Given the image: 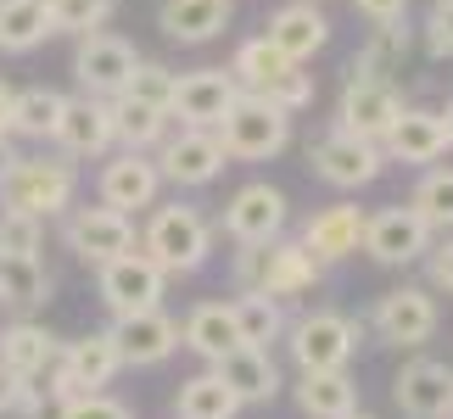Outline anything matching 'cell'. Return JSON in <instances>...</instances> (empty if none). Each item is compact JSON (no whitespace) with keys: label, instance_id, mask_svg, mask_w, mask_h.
Segmentation results:
<instances>
[{"label":"cell","instance_id":"cell-13","mask_svg":"<svg viewBox=\"0 0 453 419\" xmlns=\"http://www.w3.org/2000/svg\"><path fill=\"white\" fill-rule=\"evenodd\" d=\"M151 156H157V168H163V185H180V190H202L230 168V156H224L213 129H185V124L168 129V140Z\"/></svg>","mask_w":453,"mask_h":419},{"label":"cell","instance_id":"cell-22","mask_svg":"<svg viewBox=\"0 0 453 419\" xmlns=\"http://www.w3.org/2000/svg\"><path fill=\"white\" fill-rule=\"evenodd\" d=\"M364 224H370V213H364V207L336 202V207H319V213L303 224L297 240L330 269V263H347L353 252H364Z\"/></svg>","mask_w":453,"mask_h":419},{"label":"cell","instance_id":"cell-15","mask_svg":"<svg viewBox=\"0 0 453 419\" xmlns=\"http://www.w3.org/2000/svg\"><path fill=\"white\" fill-rule=\"evenodd\" d=\"M370 330H375V341L414 353V347H426L431 336H437V302H431L426 286H397V291H387L375 302Z\"/></svg>","mask_w":453,"mask_h":419},{"label":"cell","instance_id":"cell-32","mask_svg":"<svg viewBox=\"0 0 453 419\" xmlns=\"http://www.w3.org/2000/svg\"><path fill=\"white\" fill-rule=\"evenodd\" d=\"M230 308H235V324H241V341L247 347H269L274 341H286V302L280 296H264V291H235L230 296Z\"/></svg>","mask_w":453,"mask_h":419},{"label":"cell","instance_id":"cell-11","mask_svg":"<svg viewBox=\"0 0 453 419\" xmlns=\"http://www.w3.org/2000/svg\"><path fill=\"white\" fill-rule=\"evenodd\" d=\"M431 240H437V230H431V224L414 213L409 202L380 207V213H370V224H364V252H370L380 269L420 263V257L431 252Z\"/></svg>","mask_w":453,"mask_h":419},{"label":"cell","instance_id":"cell-42","mask_svg":"<svg viewBox=\"0 0 453 419\" xmlns=\"http://www.w3.org/2000/svg\"><path fill=\"white\" fill-rule=\"evenodd\" d=\"M57 419H134V408L118 403V397H107V392H84V397H73V403H62Z\"/></svg>","mask_w":453,"mask_h":419},{"label":"cell","instance_id":"cell-39","mask_svg":"<svg viewBox=\"0 0 453 419\" xmlns=\"http://www.w3.org/2000/svg\"><path fill=\"white\" fill-rule=\"evenodd\" d=\"M40 247H45V218L0 207V257H40Z\"/></svg>","mask_w":453,"mask_h":419},{"label":"cell","instance_id":"cell-6","mask_svg":"<svg viewBox=\"0 0 453 419\" xmlns=\"http://www.w3.org/2000/svg\"><path fill=\"white\" fill-rule=\"evenodd\" d=\"M364 341V324L336 308H313L286 324V353L297 369H347Z\"/></svg>","mask_w":453,"mask_h":419},{"label":"cell","instance_id":"cell-3","mask_svg":"<svg viewBox=\"0 0 453 419\" xmlns=\"http://www.w3.org/2000/svg\"><path fill=\"white\" fill-rule=\"evenodd\" d=\"M325 263L313 257L303 240H269V247H241L235 252V291H264L280 296V302H297L319 286Z\"/></svg>","mask_w":453,"mask_h":419},{"label":"cell","instance_id":"cell-49","mask_svg":"<svg viewBox=\"0 0 453 419\" xmlns=\"http://www.w3.org/2000/svg\"><path fill=\"white\" fill-rule=\"evenodd\" d=\"M442 129H448V146H453V101L442 107Z\"/></svg>","mask_w":453,"mask_h":419},{"label":"cell","instance_id":"cell-18","mask_svg":"<svg viewBox=\"0 0 453 419\" xmlns=\"http://www.w3.org/2000/svg\"><path fill=\"white\" fill-rule=\"evenodd\" d=\"M403 112V95H397L392 79H358L347 73L342 101H336V129H353L364 140H387V129Z\"/></svg>","mask_w":453,"mask_h":419},{"label":"cell","instance_id":"cell-1","mask_svg":"<svg viewBox=\"0 0 453 419\" xmlns=\"http://www.w3.org/2000/svg\"><path fill=\"white\" fill-rule=\"evenodd\" d=\"M79 196V163L67 151H17L0 173V207L34 218H62Z\"/></svg>","mask_w":453,"mask_h":419},{"label":"cell","instance_id":"cell-12","mask_svg":"<svg viewBox=\"0 0 453 419\" xmlns=\"http://www.w3.org/2000/svg\"><path fill=\"white\" fill-rule=\"evenodd\" d=\"M96 291H101V302H107L112 319H124V313L163 308L168 274L157 269L141 247H134V252H124V257H112V263H101V269H96Z\"/></svg>","mask_w":453,"mask_h":419},{"label":"cell","instance_id":"cell-34","mask_svg":"<svg viewBox=\"0 0 453 419\" xmlns=\"http://www.w3.org/2000/svg\"><path fill=\"white\" fill-rule=\"evenodd\" d=\"M50 34L57 28H50L45 0H0V50H6V57H28Z\"/></svg>","mask_w":453,"mask_h":419},{"label":"cell","instance_id":"cell-48","mask_svg":"<svg viewBox=\"0 0 453 419\" xmlns=\"http://www.w3.org/2000/svg\"><path fill=\"white\" fill-rule=\"evenodd\" d=\"M17 156V146H12V134H0V173H6V163Z\"/></svg>","mask_w":453,"mask_h":419},{"label":"cell","instance_id":"cell-25","mask_svg":"<svg viewBox=\"0 0 453 419\" xmlns=\"http://www.w3.org/2000/svg\"><path fill=\"white\" fill-rule=\"evenodd\" d=\"M180 341L207 363V369H213L219 358H230L235 347H247V341H241V324H235V308L230 302H196V308L185 313V324H180Z\"/></svg>","mask_w":453,"mask_h":419},{"label":"cell","instance_id":"cell-43","mask_svg":"<svg viewBox=\"0 0 453 419\" xmlns=\"http://www.w3.org/2000/svg\"><path fill=\"white\" fill-rule=\"evenodd\" d=\"M426 50L437 62H453V0H431V11H426Z\"/></svg>","mask_w":453,"mask_h":419},{"label":"cell","instance_id":"cell-19","mask_svg":"<svg viewBox=\"0 0 453 419\" xmlns=\"http://www.w3.org/2000/svg\"><path fill=\"white\" fill-rule=\"evenodd\" d=\"M57 151H67L73 163H101L107 151H118V134H112V101L101 95H67L62 107V124H57Z\"/></svg>","mask_w":453,"mask_h":419},{"label":"cell","instance_id":"cell-16","mask_svg":"<svg viewBox=\"0 0 453 419\" xmlns=\"http://www.w3.org/2000/svg\"><path fill=\"white\" fill-rule=\"evenodd\" d=\"M241 84L230 67H196V73H180L173 84V101H168V118L185 129H219L224 112L235 107Z\"/></svg>","mask_w":453,"mask_h":419},{"label":"cell","instance_id":"cell-37","mask_svg":"<svg viewBox=\"0 0 453 419\" xmlns=\"http://www.w3.org/2000/svg\"><path fill=\"white\" fill-rule=\"evenodd\" d=\"M409 207L437 235H453V168H426L420 185H414V196H409Z\"/></svg>","mask_w":453,"mask_h":419},{"label":"cell","instance_id":"cell-14","mask_svg":"<svg viewBox=\"0 0 453 419\" xmlns=\"http://www.w3.org/2000/svg\"><path fill=\"white\" fill-rule=\"evenodd\" d=\"M96 196L118 207V213H146V207H157V196H163V168H157L151 151H107V163H101L96 173Z\"/></svg>","mask_w":453,"mask_h":419},{"label":"cell","instance_id":"cell-4","mask_svg":"<svg viewBox=\"0 0 453 419\" xmlns=\"http://www.w3.org/2000/svg\"><path fill=\"white\" fill-rule=\"evenodd\" d=\"M213 134H219L230 163H269V156H280L291 146V112H280L274 101L252 95V90H241Z\"/></svg>","mask_w":453,"mask_h":419},{"label":"cell","instance_id":"cell-10","mask_svg":"<svg viewBox=\"0 0 453 419\" xmlns=\"http://www.w3.org/2000/svg\"><path fill=\"white\" fill-rule=\"evenodd\" d=\"M134 67H141V50H134L124 34H107V28L79 34L73 79H79V90H84V95H101V101L124 95V90H129V79H134Z\"/></svg>","mask_w":453,"mask_h":419},{"label":"cell","instance_id":"cell-30","mask_svg":"<svg viewBox=\"0 0 453 419\" xmlns=\"http://www.w3.org/2000/svg\"><path fill=\"white\" fill-rule=\"evenodd\" d=\"M168 129H173V118L163 107H146L134 95H112V134L124 151H157L168 140Z\"/></svg>","mask_w":453,"mask_h":419},{"label":"cell","instance_id":"cell-21","mask_svg":"<svg viewBox=\"0 0 453 419\" xmlns=\"http://www.w3.org/2000/svg\"><path fill=\"white\" fill-rule=\"evenodd\" d=\"M264 40L274 50H286L291 62H313L330 45V17L319 11V0H286V6L269 11Z\"/></svg>","mask_w":453,"mask_h":419},{"label":"cell","instance_id":"cell-5","mask_svg":"<svg viewBox=\"0 0 453 419\" xmlns=\"http://www.w3.org/2000/svg\"><path fill=\"white\" fill-rule=\"evenodd\" d=\"M118 369H124V358H118L112 330H90V336H79V341H62V353L45 375V397L62 408L84 392H107Z\"/></svg>","mask_w":453,"mask_h":419},{"label":"cell","instance_id":"cell-31","mask_svg":"<svg viewBox=\"0 0 453 419\" xmlns=\"http://www.w3.org/2000/svg\"><path fill=\"white\" fill-rule=\"evenodd\" d=\"M62 107H67L62 90H50V84H28V90L12 95V129L6 134H17V140H57Z\"/></svg>","mask_w":453,"mask_h":419},{"label":"cell","instance_id":"cell-17","mask_svg":"<svg viewBox=\"0 0 453 419\" xmlns=\"http://www.w3.org/2000/svg\"><path fill=\"white\" fill-rule=\"evenodd\" d=\"M112 341H118V358H124V369H157V363H168L180 353V319H168L163 308H146V313H124V319H112Z\"/></svg>","mask_w":453,"mask_h":419},{"label":"cell","instance_id":"cell-35","mask_svg":"<svg viewBox=\"0 0 453 419\" xmlns=\"http://www.w3.org/2000/svg\"><path fill=\"white\" fill-rule=\"evenodd\" d=\"M291 67H297V62H291L286 50H274V45L264 40V34L241 40V45H235V57H230L235 84H241V90H252V95H264V90H269V84L280 79V73H291Z\"/></svg>","mask_w":453,"mask_h":419},{"label":"cell","instance_id":"cell-8","mask_svg":"<svg viewBox=\"0 0 453 419\" xmlns=\"http://www.w3.org/2000/svg\"><path fill=\"white\" fill-rule=\"evenodd\" d=\"M62 247L79 257V263H112V257H124L141 247V230H134L129 213H118V207L96 202V207H67L62 213Z\"/></svg>","mask_w":453,"mask_h":419},{"label":"cell","instance_id":"cell-29","mask_svg":"<svg viewBox=\"0 0 453 419\" xmlns=\"http://www.w3.org/2000/svg\"><path fill=\"white\" fill-rule=\"evenodd\" d=\"M409 50H414L409 17H403V23H375L370 40L358 45V57H353V67H347V73H358V79H392V73H403Z\"/></svg>","mask_w":453,"mask_h":419},{"label":"cell","instance_id":"cell-46","mask_svg":"<svg viewBox=\"0 0 453 419\" xmlns=\"http://www.w3.org/2000/svg\"><path fill=\"white\" fill-rule=\"evenodd\" d=\"M17 392H23V375H12L6 363H0V419L17 414Z\"/></svg>","mask_w":453,"mask_h":419},{"label":"cell","instance_id":"cell-2","mask_svg":"<svg viewBox=\"0 0 453 419\" xmlns=\"http://www.w3.org/2000/svg\"><path fill=\"white\" fill-rule=\"evenodd\" d=\"M213 240H219V230H213V218H207L202 207H190V202H157L151 218H146V230H141V252L168 279H180V274L207 269Z\"/></svg>","mask_w":453,"mask_h":419},{"label":"cell","instance_id":"cell-50","mask_svg":"<svg viewBox=\"0 0 453 419\" xmlns=\"http://www.w3.org/2000/svg\"><path fill=\"white\" fill-rule=\"evenodd\" d=\"M342 419H370V414H358V408H353V414H342Z\"/></svg>","mask_w":453,"mask_h":419},{"label":"cell","instance_id":"cell-20","mask_svg":"<svg viewBox=\"0 0 453 419\" xmlns=\"http://www.w3.org/2000/svg\"><path fill=\"white\" fill-rule=\"evenodd\" d=\"M392 403L403 408V419H453V363L409 358L392 380Z\"/></svg>","mask_w":453,"mask_h":419},{"label":"cell","instance_id":"cell-41","mask_svg":"<svg viewBox=\"0 0 453 419\" xmlns=\"http://www.w3.org/2000/svg\"><path fill=\"white\" fill-rule=\"evenodd\" d=\"M264 101H274V107H280V112H291V118H297V112H308V107H313V73H303V62H297L291 73H280V79L269 84V90H264Z\"/></svg>","mask_w":453,"mask_h":419},{"label":"cell","instance_id":"cell-27","mask_svg":"<svg viewBox=\"0 0 453 419\" xmlns=\"http://www.w3.org/2000/svg\"><path fill=\"white\" fill-rule=\"evenodd\" d=\"M57 353H62V341L34 319H17V324L0 330V363H6L12 375H23V380H45Z\"/></svg>","mask_w":453,"mask_h":419},{"label":"cell","instance_id":"cell-9","mask_svg":"<svg viewBox=\"0 0 453 419\" xmlns=\"http://www.w3.org/2000/svg\"><path fill=\"white\" fill-rule=\"evenodd\" d=\"M224 235L235 240V247H269V240H280L286 235V224H291V202H286V190L280 185H269V179H252V185H241L230 202H224Z\"/></svg>","mask_w":453,"mask_h":419},{"label":"cell","instance_id":"cell-26","mask_svg":"<svg viewBox=\"0 0 453 419\" xmlns=\"http://www.w3.org/2000/svg\"><path fill=\"white\" fill-rule=\"evenodd\" d=\"M213 369L224 375V386H230L241 397V408H252V403H274L280 397V369H274V358L264 353V347H235L230 358H219Z\"/></svg>","mask_w":453,"mask_h":419},{"label":"cell","instance_id":"cell-7","mask_svg":"<svg viewBox=\"0 0 453 419\" xmlns=\"http://www.w3.org/2000/svg\"><path fill=\"white\" fill-rule=\"evenodd\" d=\"M308 168H313V179H325L330 190H364L387 173V151H380V140H364L353 129L330 124L319 140H308Z\"/></svg>","mask_w":453,"mask_h":419},{"label":"cell","instance_id":"cell-36","mask_svg":"<svg viewBox=\"0 0 453 419\" xmlns=\"http://www.w3.org/2000/svg\"><path fill=\"white\" fill-rule=\"evenodd\" d=\"M50 302V274L40 257H0V308H45Z\"/></svg>","mask_w":453,"mask_h":419},{"label":"cell","instance_id":"cell-33","mask_svg":"<svg viewBox=\"0 0 453 419\" xmlns=\"http://www.w3.org/2000/svg\"><path fill=\"white\" fill-rule=\"evenodd\" d=\"M241 414V397L224 386L219 369H202L180 380V397H173V419H235Z\"/></svg>","mask_w":453,"mask_h":419},{"label":"cell","instance_id":"cell-40","mask_svg":"<svg viewBox=\"0 0 453 419\" xmlns=\"http://www.w3.org/2000/svg\"><path fill=\"white\" fill-rule=\"evenodd\" d=\"M173 84H180V73H173V67L141 57V67H134V79H129V90H124V95H134V101H146V107H163V112H168Z\"/></svg>","mask_w":453,"mask_h":419},{"label":"cell","instance_id":"cell-38","mask_svg":"<svg viewBox=\"0 0 453 419\" xmlns=\"http://www.w3.org/2000/svg\"><path fill=\"white\" fill-rule=\"evenodd\" d=\"M45 11H50V28L57 34H96V28H107L112 23V11H118V0H45Z\"/></svg>","mask_w":453,"mask_h":419},{"label":"cell","instance_id":"cell-44","mask_svg":"<svg viewBox=\"0 0 453 419\" xmlns=\"http://www.w3.org/2000/svg\"><path fill=\"white\" fill-rule=\"evenodd\" d=\"M426 274H431V286H437V291L453 296V235L431 240V252H426Z\"/></svg>","mask_w":453,"mask_h":419},{"label":"cell","instance_id":"cell-28","mask_svg":"<svg viewBox=\"0 0 453 419\" xmlns=\"http://www.w3.org/2000/svg\"><path fill=\"white\" fill-rule=\"evenodd\" d=\"M291 397H297V408L308 419H342L358 408V380L347 369H297Z\"/></svg>","mask_w":453,"mask_h":419},{"label":"cell","instance_id":"cell-24","mask_svg":"<svg viewBox=\"0 0 453 419\" xmlns=\"http://www.w3.org/2000/svg\"><path fill=\"white\" fill-rule=\"evenodd\" d=\"M230 17H235V0H163L157 6V28L173 45H207L230 28Z\"/></svg>","mask_w":453,"mask_h":419},{"label":"cell","instance_id":"cell-23","mask_svg":"<svg viewBox=\"0 0 453 419\" xmlns=\"http://www.w3.org/2000/svg\"><path fill=\"white\" fill-rule=\"evenodd\" d=\"M387 163H409V168H431L437 156L448 151V129H442V112H426V107H403L397 124L380 140Z\"/></svg>","mask_w":453,"mask_h":419},{"label":"cell","instance_id":"cell-47","mask_svg":"<svg viewBox=\"0 0 453 419\" xmlns=\"http://www.w3.org/2000/svg\"><path fill=\"white\" fill-rule=\"evenodd\" d=\"M12 95H17V90H12V84H6V79H0V134H6V129H12Z\"/></svg>","mask_w":453,"mask_h":419},{"label":"cell","instance_id":"cell-45","mask_svg":"<svg viewBox=\"0 0 453 419\" xmlns=\"http://www.w3.org/2000/svg\"><path fill=\"white\" fill-rule=\"evenodd\" d=\"M353 11L364 17V23H403L409 17V0H353Z\"/></svg>","mask_w":453,"mask_h":419}]
</instances>
